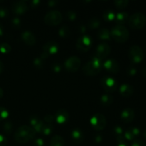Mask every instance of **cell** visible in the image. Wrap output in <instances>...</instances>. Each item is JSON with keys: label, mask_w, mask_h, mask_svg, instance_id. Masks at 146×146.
Listing matches in <instances>:
<instances>
[{"label": "cell", "mask_w": 146, "mask_h": 146, "mask_svg": "<svg viewBox=\"0 0 146 146\" xmlns=\"http://www.w3.org/2000/svg\"><path fill=\"white\" fill-rule=\"evenodd\" d=\"M46 60L44 58H43L41 55L39 56L36 57L34 58V61H33V64H34V67L37 69H42L45 66V61Z\"/></svg>", "instance_id": "obj_24"}, {"label": "cell", "mask_w": 146, "mask_h": 146, "mask_svg": "<svg viewBox=\"0 0 146 146\" xmlns=\"http://www.w3.org/2000/svg\"><path fill=\"white\" fill-rule=\"evenodd\" d=\"M143 136H144V138H145V139L146 140V130H145V132H144V133H143Z\"/></svg>", "instance_id": "obj_54"}, {"label": "cell", "mask_w": 146, "mask_h": 146, "mask_svg": "<svg viewBox=\"0 0 146 146\" xmlns=\"http://www.w3.org/2000/svg\"><path fill=\"white\" fill-rule=\"evenodd\" d=\"M44 120L46 123V124H52V123L54 121V116L51 114H47L44 116Z\"/></svg>", "instance_id": "obj_39"}, {"label": "cell", "mask_w": 146, "mask_h": 146, "mask_svg": "<svg viewBox=\"0 0 146 146\" xmlns=\"http://www.w3.org/2000/svg\"><path fill=\"white\" fill-rule=\"evenodd\" d=\"M58 35L62 38H68L71 35V29L67 25H63L58 29Z\"/></svg>", "instance_id": "obj_26"}, {"label": "cell", "mask_w": 146, "mask_h": 146, "mask_svg": "<svg viewBox=\"0 0 146 146\" xmlns=\"http://www.w3.org/2000/svg\"><path fill=\"white\" fill-rule=\"evenodd\" d=\"M111 48L107 43L103 42L98 44L96 48V56L101 60L104 59L111 54Z\"/></svg>", "instance_id": "obj_11"}, {"label": "cell", "mask_w": 146, "mask_h": 146, "mask_svg": "<svg viewBox=\"0 0 146 146\" xmlns=\"http://www.w3.org/2000/svg\"><path fill=\"white\" fill-rule=\"evenodd\" d=\"M128 18H129V16H128V13L125 11H121V12H118V14H115V21L117 25H123L126 21H128Z\"/></svg>", "instance_id": "obj_21"}, {"label": "cell", "mask_w": 146, "mask_h": 146, "mask_svg": "<svg viewBox=\"0 0 146 146\" xmlns=\"http://www.w3.org/2000/svg\"><path fill=\"white\" fill-rule=\"evenodd\" d=\"M44 140L41 138H37L34 141V146H44Z\"/></svg>", "instance_id": "obj_43"}, {"label": "cell", "mask_w": 146, "mask_h": 146, "mask_svg": "<svg viewBox=\"0 0 146 146\" xmlns=\"http://www.w3.org/2000/svg\"><path fill=\"white\" fill-rule=\"evenodd\" d=\"M54 119H56L57 123L61 124V125L65 124L69 120V114H68V111H66L65 109L61 108L56 112Z\"/></svg>", "instance_id": "obj_14"}, {"label": "cell", "mask_w": 146, "mask_h": 146, "mask_svg": "<svg viewBox=\"0 0 146 146\" xmlns=\"http://www.w3.org/2000/svg\"><path fill=\"white\" fill-rule=\"evenodd\" d=\"M127 73L129 76H135L137 73V70L134 67H129L127 70Z\"/></svg>", "instance_id": "obj_44"}, {"label": "cell", "mask_w": 146, "mask_h": 146, "mask_svg": "<svg viewBox=\"0 0 146 146\" xmlns=\"http://www.w3.org/2000/svg\"><path fill=\"white\" fill-rule=\"evenodd\" d=\"M129 130L132 133L133 135L135 136V138L140 134V129L138 128H137V127H131V128H129Z\"/></svg>", "instance_id": "obj_41"}, {"label": "cell", "mask_w": 146, "mask_h": 146, "mask_svg": "<svg viewBox=\"0 0 146 146\" xmlns=\"http://www.w3.org/2000/svg\"><path fill=\"white\" fill-rule=\"evenodd\" d=\"M40 4H41V1L39 0H32V1H30V6L31 7H34V8L38 7L40 5Z\"/></svg>", "instance_id": "obj_45"}, {"label": "cell", "mask_w": 146, "mask_h": 146, "mask_svg": "<svg viewBox=\"0 0 146 146\" xmlns=\"http://www.w3.org/2000/svg\"><path fill=\"white\" fill-rule=\"evenodd\" d=\"M90 123L96 131H102L105 128L107 121L105 116L102 113H97L91 118Z\"/></svg>", "instance_id": "obj_7"}, {"label": "cell", "mask_w": 146, "mask_h": 146, "mask_svg": "<svg viewBox=\"0 0 146 146\" xmlns=\"http://www.w3.org/2000/svg\"><path fill=\"white\" fill-rule=\"evenodd\" d=\"M49 145L50 146H64L65 141L61 135H56L51 138Z\"/></svg>", "instance_id": "obj_23"}, {"label": "cell", "mask_w": 146, "mask_h": 146, "mask_svg": "<svg viewBox=\"0 0 146 146\" xmlns=\"http://www.w3.org/2000/svg\"><path fill=\"white\" fill-rule=\"evenodd\" d=\"M131 146H146V144L141 140L135 139L133 141Z\"/></svg>", "instance_id": "obj_40"}, {"label": "cell", "mask_w": 146, "mask_h": 146, "mask_svg": "<svg viewBox=\"0 0 146 146\" xmlns=\"http://www.w3.org/2000/svg\"><path fill=\"white\" fill-rule=\"evenodd\" d=\"M11 25H12L13 27L16 29L20 28V27L21 26V20H20L19 18L18 17H14L11 19Z\"/></svg>", "instance_id": "obj_35"}, {"label": "cell", "mask_w": 146, "mask_h": 146, "mask_svg": "<svg viewBox=\"0 0 146 146\" xmlns=\"http://www.w3.org/2000/svg\"><path fill=\"white\" fill-rule=\"evenodd\" d=\"M79 31L80 32L82 33V34H84V33L86 32V27L84 25H81L79 27Z\"/></svg>", "instance_id": "obj_49"}, {"label": "cell", "mask_w": 146, "mask_h": 146, "mask_svg": "<svg viewBox=\"0 0 146 146\" xmlns=\"http://www.w3.org/2000/svg\"><path fill=\"white\" fill-rule=\"evenodd\" d=\"M13 13L17 15H21L24 14L29 10V5L25 0H19L17 1L13 4L11 7Z\"/></svg>", "instance_id": "obj_12"}, {"label": "cell", "mask_w": 146, "mask_h": 146, "mask_svg": "<svg viewBox=\"0 0 146 146\" xmlns=\"http://www.w3.org/2000/svg\"><path fill=\"white\" fill-rule=\"evenodd\" d=\"M111 38L119 43H124L129 38L130 33L128 29L123 25H115L111 31Z\"/></svg>", "instance_id": "obj_3"}, {"label": "cell", "mask_w": 146, "mask_h": 146, "mask_svg": "<svg viewBox=\"0 0 146 146\" xmlns=\"http://www.w3.org/2000/svg\"><path fill=\"white\" fill-rule=\"evenodd\" d=\"M102 67V60L94 56L90 61L86 63L85 65L83 66L82 71L84 74L87 76H95L101 71Z\"/></svg>", "instance_id": "obj_2"}, {"label": "cell", "mask_w": 146, "mask_h": 146, "mask_svg": "<svg viewBox=\"0 0 146 146\" xmlns=\"http://www.w3.org/2000/svg\"><path fill=\"white\" fill-rule=\"evenodd\" d=\"M81 61L78 57L76 56H72L67 58L64 62V67L66 69L70 72H75L78 71L80 68Z\"/></svg>", "instance_id": "obj_10"}, {"label": "cell", "mask_w": 146, "mask_h": 146, "mask_svg": "<svg viewBox=\"0 0 146 146\" xmlns=\"http://www.w3.org/2000/svg\"><path fill=\"white\" fill-rule=\"evenodd\" d=\"M103 66L106 70L111 73L116 74L120 71L119 63L113 58H110L103 64Z\"/></svg>", "instance_id": "obj_13"}, {"label": "cell", "mask_w": 146, "mask_h": 146, "mask_svg": "<svg viewBox=\"0 0 146 146\" xmlns=\"http://www.w3.org/2000/svg\"><path fill=\"white\" fill-rule=\"evenodd\" d=\"M4 34V28H3L2 25L0 24V36H2Z\"/></svg>", "instance_id": "obj_51"}, {"label": "cell", "mask_w": 146, "mask_h": 146, "mask_svg": "<svg viewBox=\"0 0 146 146\" xmlns=\"http://www.w3.org/2000/svg\"><path fill=\"white\" fill-rule=\"evenodd\" d=\"M11 46L7 43H3L0 45V52L2 54H7L11 51Z\"/></svg>", "instance_id": "obj_33"}, {"label": "cell", "mask_w": 146, "mask_h": 146, "mask_svg": "<svg viewBox=\"0 0 146 146\" xmlns=\"http://www.w3.org/2000/svg\"><path fill=\"white\" fill-rule=\"evenodd\" d=\"M128 25L134 29H141L146 24V17L141 12H135L131 15L128 20Z\"/></svg>", "instance_id": "obj_4"}, {"label": "cell", "mask_w": 146, "mask_h": 146, "mask_svg": "<svg viewBox=\"0 0 146 146\" xmlns=\"http://www.w3.org/2000/svg\"><path fill=\"white\" fill-rule=\"evenodd\" d=\"M53 129H54V127H53L52 124H44L41 133L45 135H48L52 133Z\"/></svg>", "instance_id": "obj_31"}, {"label": "cell", "mask_w": 146, "mask_h": 146, "mask_svg": "<svg viewBox=\"0 0 146 146\" xmlns=\"http://www.w3.org/2000/svg\"><path fill=\"white\" fill-rule=\"evenodd\" d=\"M115 13L113 12V11L110 9L106 10L104 12V14H103V18H104V19L106 21H108V22H111V21L115 20Z\"/></svg>", "instance_id": "obj_28"}, {"label": "cell", "mask_w": 146, "mask_h": 146, "mask_svg": "<svg viewBox=\"0 0 146 146\" xmlns=\"http://www.w3.org/2000/svg\"><path fill=\"white\" fill-rule=\"evenodd\" d=\"M120 94L123 97H129L133 94L134 88L131 84H123L119 88Z\"/></svg>", "instance_id": "obj_19"}, {"label": "cell", "mask_w": 146, "mask_h": 146, "mask_svg": "<svg viewBox=\"0 0 146 146\" xmlns=\"http://www.w3.org/2000/svg\"><path fill=\"white\" fill-rule=\"evenodd\" d=\"M66 17L70 21H74L76 19V13L72 10H69L66 12Z\"/></svg>", "instance_id": "obj_38"}, {"label": "cell", "mask_w": 146, "mask_h": 146, "mask_svg": "<svg viewBox=\"0 0 146 146\" xmlns=\"http://www.w3.org/2000/svg\"><path fill=\"white\" fill-rule=\"evenodd\" d=\"M100 101H101V104L102 105L109 106L113 102V96L110 95V94H104V95H102L101 96Z\"/></svg>", "instance_id": "obj_25"}, {"label": "cell", "mask_w": 146, "mask_h": 146, "mask_svg": "<svg viewBox=\"0 0 146 146\" xmlns=\"http://www.w3.org/2000/svg\"><path fill=\"white\" fill-rule=\"evenodd\" d=\"M118 141V145L117 146H128V145L126 144V143H125V139L124 138H120V139L117 140Z\"/></svg>", "instance_id": "obj_46"}, {"label": "cell", "mask_w": 146, "mask_h": 146, "mask_svg": "<svg viewBox=\"0 0 146 146\" xmlns=\"http://www.w3.org/2000/svg\"><path fill=\"white\" fill-rule=\"evenodd\" d=\"M92 44L93 41L91 37L86 34H84L77 39L76 46L77 49L79 50L80 51L86 52L91 48Z\"/></svg>", "instance_id": "obj_8"}, {"label": "cell", "mask_w": 146, "mask_h": 146, "mask_svg": "<svg viewBox=\"0 0 146 146\" xmlns=\"http://www.w3.org/2000/svg\"><path fill=\"white\" fill-rule=\"evenodd\" d=\"M115 7L118 9H124L129 4L128 0H115L114 1Z\"/></svg>", "instance_id": "obj_32"}, {"label": "cell", "mask_w": 146, "mask_h": 146, "mask_svg": "<svg viewBox=\"0 0 146 146\" xmlns=\"http://www.w3.org/2000/svg\"><path fill=\"white\" fill-rule=\"evenodd\" d=\"M100 26H101V21L99 19L96 17L91 18L88 22V27L91 29H96L99 28Z\"/></svg>", "instance_id": "obj_27"}, {"label": "cell", "mask_w": 146, "mask_h": 146, "mask_svg": "<svg viewBox=\"0 0 146 146\" xmlns=\"http://www.w3.org/2000/svg\"><path fill=\"white\" fill-rule=\"evenodd\" d=\"M9 116V112L4 107H0V121L4 120Z\"/></svg>", "instance_id": "obj_34"}, {"label": "cell", "mask_w": 146, "mask_h": 146, "mask_svg": "<svg viewBox=\"0 0 146 146\" xmlns=\"http://www.w3.org/2000/svg\"><path fill=\"white\" fill-rule=\"evenodd\" d=\"M36 132L29 125H23L19 127L14 133V139L19 143H27L34 138Z\"/></svg>", "instance_id": "obj_1"}, {"label": "cell", "mask_w": 146, "mask_h": 146, "mask_svg": "<svg viewBox=\"0 0 146 146\" xmlns=\"http://www.w3.org/2000/svg\"><path fill=\"white\" fill-rule=\"evenodd\" d=\"M142 74L144 77H146V67L143 68V69L142 70Z\"/></svg>", "instance_id": "obj_53"}, {"label": "cell", "mask_w": 146, "mask_h": 146, "mask_svg": "<svg viewBox=\"0 0 146 146\" xmlns=\"http://www.w3.org/2000/svg\"><path fill=\"white\" fill-rule=\"evenodd\" d=\"M94 139H95V142L99 143H101V141H102V139H103L102 135H96L95 137H94Z\"/></svg>", "instance_id": "obj_48"}, {"label": "cell", "mask_w": 146, "mask_h": 146, "mask_svg": "<svg viewBox=\"0 0 146 146\" xmlns=\"http://www.w3.org/2000/svg\"><path fill=\"white\" fill-rule=\"evenodd\" d=\"M128 56L133 63L139 64L144 58L143 51L139 46H131L128 51Z\"/></svg>", "instance_id": "obj_6"}, {"label": "cell", "mask_w": 146, "mask_h": 146, "mask_svg": "<svg viewBox=\"0 0 146 146\" xmlns=\"http://www.w3.org/2000/svg\"><path fill=\"white\" fill-rule=\"evenodd\" d=\"M30 124L31 125V128H33V129L36 132L41 133L44 125V121L41 118L36 116V115H33L30 118Z\"/></svg>", "instance_id": "obj_16"}, {"label": "cell", "mask_w": 146, "mask_h": 146, "mask_svg": "<svg viewBox=\"0 0 146 146\" xmlns=\"http://www.w3.org/2000/svg\"><path fill=\"white\" fill-rule=\"evenodd\" d=\"M113 133L115 135V136L116 137L117 139L121 138V137L123 136V130L119 125H115V126L113 127Z\"/></svg>", "instance_id": "obj_30"}, {"label": "cell", "mask_w": 146, "mask_h": 146, "mask_svg": "<svg viewBox=\"0 0 146 146\" xmlns=\"http://www.w3.org/2000/svg\"><path fill=\"white\" fill-rule=\"evenodd\" d=\"M21 39L26 44L29 46H34L36 44V37L34 34L30 31H24L21 33Z\"/></svg>", "instance_id": "obj_18"}, {"label": "cell", "mask_w": 146, "mask_h": 146, "mask_svg": "<svg viewBox=\"0 0 146 146\" xmlns=\"http://www.w3.org/2000/svg\"><path fill=\"white\" fill-rule=\"evenodd\" d=\"M7 144V139L4 135L0 134V146H6Z\"/></svg>", "instance_id": "obj_42"}, {"label": "cell", "mask_w": 146, "mask_h": 146, "mask_svg": "<svg viewBox=\"0 0 146 146\" xmlns=\"http://www.w3.org/2000/svg\"><path fill=\"white\" fill-rule=\"evenodd\" d=\"M97 36L99 39L104 41H109L111 38V31L106 28H101L97 32Z\"/></svg>", "instance_id": "obj_22"}, {"label": "cell", "mask_w": 146, "mask_h": 146, "mask_svg": "<svg viewBox=\"0 0 146 146\" xmlns=\"http://www.w3.org/2000/svg\"><path fill=\"white\" fill-rule=\"evenodd\" d=\"M51 70L55 73H59L61 71V64L58 62H54L51 66Z\"/></svg>", "instance_id": "obj_37"}, {"label": "cell", "mask_w": 146, "mask_h": 146, "mask_svg": "<svg viewBox=\"0 0 146 146\" xmlns=\"http://www.w3.org/2000/svg\"><path fill=\"white\" fill-rule=\"evenodd\" d=\"M9 14L8 9L4 6H0V18H6Z\"/></svg>", "instance_id": "obj_36"}, {"label": "cell", "mask_w": 146, "mask_h": 146, "mask_svg": "<svg viewBox=\"0 0 146 146\" xmlns=\"http://www.w3.org/2000/svg\"><path fill=\"white\" fill-rule=\"evenodd\" d=\"M101 84L106 92H113L118 88V82L116 80L109 76L103 77L101 80Z\"/></svg>", "instance_id": "obj_9"}, {"label": "cell", "mask_w": 146, "mask_h": 146, "mask_svg": "<svg viewBox=\"0 0 146 146\" xmlns=\"http://www.w3.org/2000/svg\"><path fill=\"white\" fill-rule=\"evenodd\" d=\"M58 3V0H50V1H48V7H55L56 5H57Z\"/></svg>", "instance_id": "obj_47"}, {"label": "cell", "mask_w": 146, "mask_h": 146, "mask_svg": "<svg viewBox=\"0 0 146 146\" xmlns=\"http://www.w3.org/2000/svg\"><path fill=\"white\" fill-rule=\"evenodd\" d=\"M135 118V112L131 108H125L123 110L121 114V118L123 122L131 123L132 122Z\"/></svg>", "instance_id": "obj_17"}, {"label": "cell", "mask_w": 146, "mask_h": 146, "mask_svg": "<svg viewBox=\"0 0 146 146\" xmlns=\"http://www.w3.org/2000/svg\"><path fill=\"white\" fill-rule=\"evenodd\" d=\"M71 138L75 143H81L84 139V135L82 131L78 128H75L71 131Z\"/></svg>", "instance_id": "obj_20"}, {"label": "cell", "mask_w": 146, "mask_h": 146, "mask_svg": "<svg viewBox=\"0 0 146 146\" xmlns=\"http://www.w3.org/2000/svg\"><path fill=\"white\" fill-rule=\"evenodd\" d=\"M4 64H3L2 61H0V74H1V73L4 71Z\"/></svg>", "instance_id": "obj_50"}, {"label": "cell", "mask_w": 146, "mask_h": 146, "mask_svg": "<svg viewBox=\"0 0 146 146\" xmlns=\"http://www.w3.org/2000/svg\"><path fill=\"white\" fill-rule=\"evenodd\" d=\"M44 20L47 25L56 26L61 23L63 17L61 13L58 10H51L46 14Z\"/></svg>", "instance_id": "obj_5"}, {"label": "cell", "mask_w": 146, "mask_h": 146, "mask_svg": "<svg viewBox=\"0 0 146 146\" xmlns=\"http://www.w3.org/2000/svg\"><path fill=\"white\" fill-rule=\"evenodd\" d=\"M3 131L6 134L11 133L13 131V123L11 121H7L3 124Z\"/></svg>", "instance_id": "obj_29"}, {"label": "cell", "mask_w": 146, "mask_h": 146, "mask_svg": "<svg viewBox=\"0 0 146 146\" xmlns=\"http://www.w3.org/2000/svg\"><path fill=\"white\" fill-rule=\"evenodd\" d=\"M3 95H4V91H3L2 88L0 87V99L3 97Z\"/></svg>", "instance_id": "obj_52"}, {"label": "cell", "mask_w": 146, "mask_h": 146, "mask_svg": "<svg viewBox=\"0 0 146 146\" xmlns=\"http://www.w3.org/2000/svg\"><path fill=\"white\" fill-rule=\"evenodd\" d=\"M43 51L46 53L48 56L56 54L59 50V46L56 42L53 41H48L43 46Z\"/></svg>", "instance_id": "obj_15"}]
</instances>
